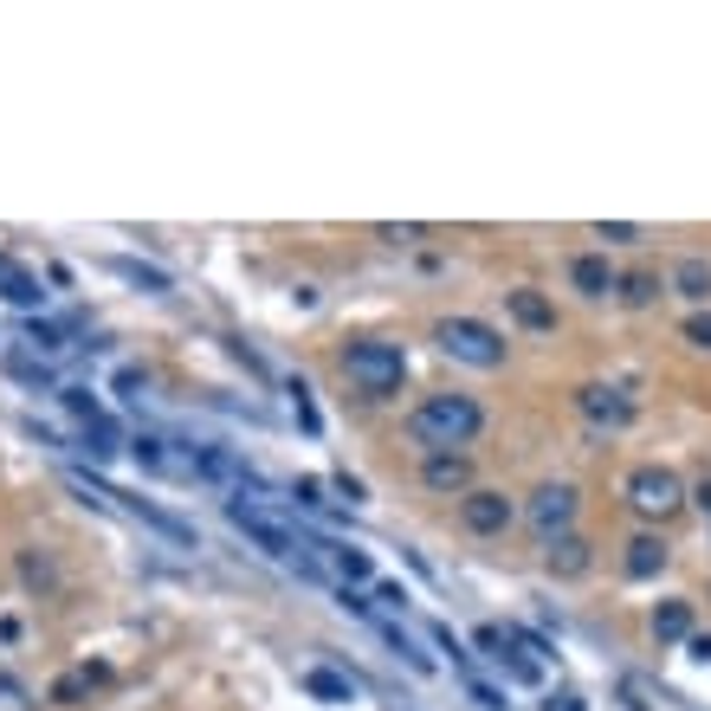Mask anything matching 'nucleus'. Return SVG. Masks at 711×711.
<instances>
[{
  "mask_svg": "<svg viewBox=\"0 0 711 711\" xmlns=\"http://www.w3.org/2000/svg\"><path fill=\"white\" fill-rule=\"evenodd\" d=\"M479 427H486V415H479L473 395H427L421 408L408 415V433H415V446H427V453H459Z\"/></svg>",
  "mask_w": 711,
  "mask_h": 711,
  "instance_id": "obj_1",
  "label": "nucleus"
},
{
  "mask_svg": "<svg viewBox=\"0 0 711 711\" xmlns=\"http://www.w3.org/2000/svg\"><path fill=\"white\" fill-rule=\"evenodd\" d=\"M226 517H233V531H246V537H253V544H259L272 563L298 569V575H311V582L324 575V563L311 557V544H304L291 524H279L272 511H259V504H246V498H226Z\"/></svg>",
  "mask_w": 711,
  "mask_h": 711,
  "instance_id": "obj_2",
  "label": "nucleus"
},
{
  "mask_svg": "<svg viewBox=\"0 0 711 711\" xmlns=\"http://www.w3.org/2000/svg\"><path fill=\"white\" fill-rule=\"evenodd\" d=\"M433 343L453 356V362H466V369H504V337H498L492 324H479V317H440L433 324Z\"/></svg>",
  "mask_w": 711,
  "mask_h": 711,
  "instance_id": "obj_3",
  "label": "nucleus"
},
{
  "mask_svg": "<svg viewBox=\"0 0 711 711\" xmlns=\"http://www.w3.org/2000/svg\"><path fill=\"white\" fill-rule=\"evenodd\" d=\"M343 369H350V382L362 388V395H395L401 388V375H408V356H401V343H350L343 350Z\"/></svg>",
  "mask_w": 711,
  "mask_h": 711,
  "instance_id": "obj_4",
  "label": "nucleus"
},
{
  "mask_svg": "<svg viewBox=\"0 0 711 711\" xmlns=\"http://www.w3.org/2000/svg\"><path fill=\"white\" fill-rule=\"evenodd\" d=\"M628 504H634L640 517H673L686 504V486H679L673 466H634L628 473Z\"/></svg>",
  "mask_w": 711,
  "mask_h": 711,
  "instance_id": "obj_5",
  "label": "nucleus"
},
{
  "mask_svg": "<svg viewBox=\"0 0 711 711\" xmlns=\"http://www.w3.org/2000/svg\"><path fill=\"white\" fill-rule=\"evenodd\" d=\"M575 408H582L588 427H608V433H621V427L634 421V395L615 388V382H582L575 388Z\"/></svg>",
  "mask_w": 711,
  "mask_h": 711,
  "instance_id": "obj_6",
  "label": "nucleus"
},
{
  "mask_svg": "<svg viewBox=\"0 0 711 711\" xmlns=\"http://www.w3.org/2000/svg\"><path fill=\"white\" fill-rule=\"evenodd\" d=\"M531 531L544 537V544H557V537H569V524H575V486H537V498H531Z\"/></svg>",
  "mask_w": 711,
  "mask_h": 711,
  "instance_id": "obj_7",
  "label": "nucleus"
},
{
  "mask_svg": "<svg viewBox=\"0 0 711 711\" xmlns=\"http://www.w3.org/2000/svg\"><path fill=\"white\" fill-rule=\"evenodd\" d=\"M511 517H517V511H511V498L504 492H466L459 498V524H466L473 537H498Z\"/></svg>",
  "mask_w": 711,
  "mask_h": 711,
  "instance_id": "obj_8",
  "label": "nucleus"
},
{
  "mask_svg": "<svg viewBox=\"0 0 711 711\" xmlns=\"http://www.w3.org/2000/svg\"><path fill=\"white\" fill-rule=\"evenodd\" d=\"M479 646H486V660H492L498 673H511L517 686H537V679H544V666H537L531 653H517V646H511V634H504V628H479Z\"/></svg>",
  "mask_w": 711,
  "mask_h": 711,
  "instance_id": "obj_9",
  "label": "nucleus"
},
{
  "mask_svg": "<svg viewBox=\"0 0 711 711\" xmlns=\"http://www.w3.org/2000/svg\"><path fill=\"white\" fill-rule=\"evenodd\" d=\"M110 498H124V492H110ZM124 511H130V517H142L149 531H162V537H175V544L201 550V537H195V524H188V517H175V511H162V504H149V498H124Z\"/></svg>",
  "mask_w": 711,
  "mask_h": 711,
  "instance_id": "obj_10",
  "label": "nucleus"
},
{
  "mask_svg": "<svg viewBox=\"0 0 711 711\" xmlns=\"http://www.w3.org/2000/svg\"><path fill=\"white\" fill-rule=\"evenodd\" d=\"M421 479L427 492H473V459L466 453H427Z\"/></svg>",
  "mask_w": 711,
  "mask_h": 711,
  "instance_id": "obj_11",
  "label": "nucleus"
},
{
  "mask_svg": "<svg viewBox=\"0 0 711 711\" xmlns=\"http://www.w3.org/2000/svg\"><path fill=\"white\" fill-rule=\"evenodd\" d=\"M569 284H575L582 298H608V291H615V272H608L602 253H575V259H569Z\"/></svg>",
  "mask_w": 711,
  "mask_h": 711,
  "instance_id": "obj_12",
  "label": "nucleus"
},
{
  "mask_svg": "<svg viewBox=\"0 0 711 711\" xmlns=\"http://www.w3.org/2000/svg\"><path fill=\"white\" fill-rule=\"evenodd\" d=\"M544 563H550V575H588V544L569 531V537H557V544H544Z\"/></svg>",
  "mask_w": 711,
  "mask_h": 711,
  "instance_id": "obj_13",
  "label": "nucleus"
},
{
  "mask_svg": "<svg viewBox=\"0 0 711 711\" xmlns=\"http://www.w3.org/2000/svg\"><path fill=\"white\" fill-rule=\"evenodd\" d=\"M504 304H511V317H517L524 330H557V304H550L544 291H511Z\"/></svg>",
  "mask_w": 711,
  "mask_h": 711,
  "instance_id": "obj_14",
  "label": "nucleus"
},
{
  "mask_svg": "<svg viewBox=\"0 0 711 711\" xmlns=\"http://www.w3.org/2000/svg\"><path fill=\"white\" fill-rule=\"evenodd\" d=\"M628 575H634V582H653V575H660V569H666V544H660V537H653V531H640L634 544H628Z\"/></svg>",
  "mask_w": 711,
  "mask_h": 711,
  "instance_id": "obj_15",
  "label": "nucleus"
},
{
  "mask_svg": "<svg viewBox=\"0 0 711 711\" xmlns=\"http://www.w3.org/2000/svg\"><path fill=\"white\" fill-rule=\"evenodd\" d=\"M110 679V666H78V673H66V679H53V692H46V706H78L91 686H104Z\"/></svg>",
  "mask_w": 711,
  "mask_h": 711,
  "instance_id": "obj_16",
  "label": "nucleus"
},
{
  "mask_svg": "<svg viewBox=\"0 0 711 711\" xmlns=\"http://www.w3.org/2000/svg\"><path fill=\"white\" fill-rule=\"evenodd\" d=\"M0 298H7V304H39L46 291H39V279H33L20 259H7V253H0Z\"/></svg>",
  "mask_w": 711,
  "mask_h": 711,
  "instance_id": "obj_17",
  "label": "nucleus"
},
{
  "mask_svg": "<svg viewBox=\"0 0 711 711\" xmlns=\"http://www.w3.org/2000/svg\"><path fill=\"white\" fill-rule=\"evenodd\" d=\"M304 692H311V699H330V706H350L356 679L350 673H330V666H311V673H304Z\"/></svg>",
  "mask_w": 711,
  "mask_h": 711,
  "instance_id": "obj_18",
  "label": "nucleus"
},
{
  "mask_svg": "<svg viewBox=\"0 0 711 711\" xmlns=\"http://www.w3.org/2000/svg\"><path fill=\"white\" fill-rule=\"evenodd\" d=\"M311 550H324V557H330V569H337L343 582H369V575H375L369 550H356V544H311Z\"/></svg>",
  "mask_w": 711,
  "mask_h": 711,
  "instance_id": "obj_19",
  "label": "nucleus"
},
{
  "mask_svg": "<svg viewBox=\"0 0 711 711\" xmlns=\"http://www.w3.org/2000/svg\"><path fill=\"white\" fill-rule=\"evenodd\" d=\"M673 291L692 298V304H706L711 298V259H679V266H673Z\"/></svg>",
  "mask_w": 711,
  "mask_h": 711,
  "instance_id": "obj_20",
  "label": "nucleus"
},
{
  "mask_svg": "<svg viewBox=\"0 0 711 711\" xmlns=\"http://www.w3.org/2000/svg\"><path fill=\"white\" fill-rule=\"evenodd\" d=\"M653 640H692V602H660L653 608Z\"/></svg>",
  "mask_w": 711,
  "mask_h": 711,
  "instance_id": "obj_21",
  "label": "nucleus"
},
{
  "mask_svg": "<svg viewBox=\"0 0 711 711\" xmlns=\"http://www.w3.org/2000/svg\"><path fill=\"white\" fill-rule=\"evenodd\" d=\"M59 401H66L71 415L84 421V433H104V427H110V415H104V401H97L91 388H59Z\"/></svg>",
  "mask_w": 711,
  "mask_h": 711,
  "instance_id": "obj_22",
  "label": "nucleus"
},
{
  "mask_svg": "<svg viewBox=\"0 0 711 711\" xmlns=\"http://www.w3.org/2000/svg\"><path fill=\"white\" fill-rule=\"evenodd\" d=\"M615 291H621V304H653V298H660V279H653V272H628V279H615Z\"/></svg>",
  "mask_w": 711,
  "mask_h": 711,
  "instance_id": "obj_23",
  "label": "nucleus"
},
{
  "mask_svg": "<svg viewBox=\"0 0 711 711\" xmlns=\"http://www.w3.org/2000/svg\"><path fill=\"white\" fill-rule=\"evenodd\" d=\"M382 640H388V646H395V653H401V660H408L415 673H433V653H421V646L401 634V628H388V621H382Z\"/></svg>",
  "mask_w": 711,
  "mask_h": 711,
  "instance_id": "obj_24",
  "label": "nucleus"
},
{
  "mask_svg": "<svg viewBox=\"0 0 711 711\" xmlns=\"http://www.w3.org/2000/svg\"><path fill=\"white\" fill-rule=\"evenodd\" d=\"M7 369H13V375H20V382H33V388H53V362H33V356H7Z\"/></svg>",
  "mask_w": 711,
  "mask_h": 711,
  "instance_id": "obj_25",
  "label": "nucleus"
},
{
  "mask_svg": "<svg viewBox=\"0 0 711 711\" xmlns=\"http://www.w3.org/2000/svg\"><path fill=\"white\" fill-rule=\"evenodd\" d=\"M26 343H33L39 356H59V350H66V330H59V324H39V317H33V324H26Z\"/></svg>",
  "mask_w": 711,
  "mask_h": 711,
  "instance_id": "obj_26",
  "label": "nucleus"
},
{
  "mask_svg": "<svg viewBox=\"0 0 711 711\" xmlns=\"http://www.w3.org/2000/svg\"><path fill=\"white\" fill-rule=\"evenodd\" d=\"M0 711H33V692H26L13 673H0Z\"/></svg>",
  "mask_w": 711,
  "mask_h": 711,
  "instance_id": "obj_27",
  "label": "nucleus"
},
{
  "mask_svg": "<svg viewBox=\"0 0 711 711\" xmlns=\"http://www.w3.org/2000/svg\"><path fill=\"white\" fill-rule=\"evenodd\" d=\"M686 343H692V350H711V311H692V317H686Z\"/></svg>",
  "mask_w": 711,
  "mask_h": 711,
  "instance_id": "obj_28",
  "label": "nucleus"
},
{
  "mask_svg": "<svg viewBox=\"0 0 711 711\" xmlns=\"http://www.w3.org/2000/svg\"><path fill=\"white\" fill-rule=\"evenodd\" d=\"M595 240H608V246H634L640 226H628V220H615V226H608V220H602V226H595Z\"/></svg>",
  "mask_w": 711,
  "mask_h": 711,
  "instance_id": "obj_29",
  "label": "nucleus"
},
{
  "mask_svg": "<svg viewBox=\"0 0 711 711\" xmlns=\"http://www.w3.org/2000/svg\"><path fill=\"white\" fill-rule=\"evenodd\" d=\"M337 608H350V615H362V621H375V608H369L356 588H343V595H337Z\"/></svg>",
  "mask_w": 711,
  "mask_h": 711,
  "instance_id": "obj_30",
  "label": "nucleus"
},
{
  "mask_svg": "<svg viewBox=\"0 0 711 711\" xmlns=\"http://www.w3.org/2000/svg\"><path fill=\"white\" fill-rule=\"evenodd\" d=\"M337 492L350 498V504H362V498H369V492H362V479H350V473H337Z\"/></svg>",
  "mask_w": 711,
  "mask_h": 711,
  "instance_id": "obj_31",
  "label": "nucleus"
},
{
  "mask_svg": "<svg viewBox=\"0 0 711 711\" xmlns=\"http://www.w3.org/2000/svg\"><path fill=\"white\" fill-rule=\"evenodd\" d=\"M686 653H692V660H711V634H692L686 640Z\"/></svg>",
  "mask_w": 711,
  "mask_h": 711,
  "instance_id": "obj_32",
  "label": "nucleus"
},
{
  "mask_svg": "<svg viewBox=\"0 0 711 711\" xmlns=\"http://www.w3.org/2000/svg\"><path fill=\"white\" fill-rule=\"evenodd\" d=\"M544 711H582V699H575V692H557V699H550Z\"/></svg>",
  "mask_w": 711,
  "mask_h": 711,
  "instance_id": "obj_33",
  "label": "nucleus"
},
{
  "mask_svg": "<svg viewBox=\"0 0 711 711\" xmlns=\"http://www.w3.org/2000/svg\"><path fill=\"white\" fill-rule=\"evenodd\" d=\"M699 504H706V511H711V479H706V486H699Z\"/></svg>",
  "mask_w": 711,
  "mask_h": 711,
  "instance_id": "obj_34",
  "label": "nucleus"
}]
</instances>
